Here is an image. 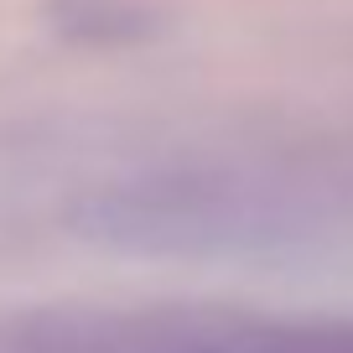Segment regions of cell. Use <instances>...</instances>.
Returning <instances> with one entry per match:
<instances>
[{"instance_id":"cell-1","label":"cell","mask_w":353,"mask_h":353,"mask_svg":"<svg viewBox=\"0 0 353 353\" xmlns=\"http://www.w3.org/2000/svg\"><path fill=\"white\" fill-rule=\"evenodd\" d=\"M73 229L104 250L130 254H208L244 260L301 239V208L260 176L234 172H156L78 203Z\"/></svg>"}]
</instances>
